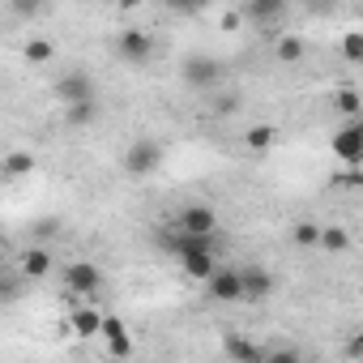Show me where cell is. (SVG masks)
Wrapping results in <instances>:
<instances>
[{"instance_id": "3957f363", "label": "cell", "mask_w": 363, "mask_h": 363, "mask_svg": "<svg viewBox=\"0 0 363 363\" xmlns=\"http://www.w3.org/2000/svg\"><path fill=\"white\" fill-rule=\"evenodd\" d=\"M329 150H333L337 162H346V167H363V116H359V120H346V124L333 133Z\"/></svg>"}, {"instance_id": "4316f807", "label": "cell", "mask_w": 363, "mask_h": 363, "mask_svg": "<svg viewBox=\"0 0 363 363\" xmlns=\"http://www.w3.org/2000/svg\"><path fill=\"white\" fill-rule=\"evenodd\" d=\"M9 13H18V18H35L39 5H22V0H9Z\"/></svg>"}, {"instance_id": "d6986e66", "label": "cell", "mask_w": 363, "mask_h": 363, "mask_svg": "<svg viewBox=\"0 0 363 363\" xmlns=\"http://www.w3.org/2000/svg\"><path fill=\"white\" fill-rule=\"evenodd\" d=\"M320 235H325V227H316V223H295L291 227V244L295 248H320Z\"/></svg>"}, {"instance_id": "277c9868", "label": "cell", "mask_w": 363, "mask_h": 363, "mask_svg": "<svg viewBox=\"0 0 363 363\" xmlns=\"http://www.w3.org/2000/svg\"><path fill=\"white\" fill-rule=\"evenodd\" d=\"M60 278H65V291L69 295H99L103 291V269L94 261H69Z\"/></svg>"}, {"instance_id": "ffe728a7", "label": "cell", "mask_w": 363, "mask_h": 363, "mask_svg": "<svg viewBox=\"0 0 363 363\" xmlns=\"http://www.w3.org/2000/svg\"><path fill=\"white\" fill-rule=\"evenodd\" d=\"M333 107H337L342 116L359 120V111H363V94H359V90H337V94H333Z\"/></svg>"}, {"instance_id": "9c48e42d", "label": "cell", "mask_w": 363, "mask_h": 363, "mask_svg": "<svg viewBox=\"0 0 363 363\" xmlns=\"http://www.w3.org/2000/svg\"><path fill=\"white\" fill-rule=\"evenodd\" d=\"M240 274H244V303H261L274 295V274L265 265H240Z\"/></svg>"}, {"instance_id": "6da1fadb", "label": "cell", "mask_w": 363, "mask_h": 363, "mask_svg": "<svg viewBox=\"0 0 363 363\" xmlns=\"http://www.w3.org/2000/svg\"><path fill=\"white\" fill-rule=\"evenodd\" d=\"M162 158H167L162 141H154V137H137V141L124 150V175H133V179H150V175L162 167Z\"/></svg>"}, {"instance_id": "83f0119b", "label": "cell", "mask_w": 363, "mask_h": 363, "mask_svg": "<svg viewBox=\"0 0 363 363\" xmlns=\"http://www.w3.org/2000/svg\"><path fill=\"white\" fill-rule=\"evenodd\" d=\"M56 231H60V223H56V218H43V223L35 227V240H43V235H56Z\"/></svg>"}, {"instance_id": "ac0fdd59", "label": "cell", "mask_w": 363, "mask_h": 363, "mask_svg": "<svg viewBox=\"0 0 363 363\" xmlns=\"http://www.w3.org/2000/svg\"><path fill=\"white\" fill-rule=\"evenodd\" d=\"M244 145L257 150V154L261 150H274L278 145V128L274 124H252V128H244Z\"/></svg>"}, {"instance_id": "484cf974", "label": "cell", "mask_w": 363, "mask_h": 363, "mask_svg": "<svg viewBox=\"0 0 363 363\" xmlns=\"http://www.w3.org/2000/svg\"><path fill=\"white\" fill-rule=\"evenodd\" d=\"M265 363H303V354H299L295 346H274V350L265 354Z\"/></svg>"}, {"instance_id": "2e32d148", "label": "cell", "mask_w": 363, "mask_h": 363, "mask_svg": "<svg viewBox=\"0 0 363 363\" xmlns=\"http://www.w3.org/2000/svg\"><path fill=\"white\" fill-rule=\"evenodd\" d=\"M282 13H286L282 0H252V5H244V18L248 22H261V26H274Z\"/></svg>"}, {"instance_id": "cb8c5ba5", "label": "cell", "mask_w": 363, "mask_h": 363, "mask_svg": "<svg viewBox=\"0 0 363 363\" xmlns=\"http://www.w3.org/2000/svg\"><path fill=\"white\" fill-rule=\"evenodd\" d=\"M342 354H346L350 363H363V329H354V333L342 342Z\"/></svg>"}, {"instance_id": "4fadbf2b", "label": "cell", "mask_w": 363, "mask_h": 363, "mask_svg": "<svg viewBox=\"0 0 363 363\" xmlns=\"http://www.w3.org/2000/svg\"><path fill=\"white\" fill-rule=\"evenodd\" d=\"M179 265H184V274H189L193 282H210V278L223 269L214 252H189V257H179Z\"/></svg>"}, {"instance_id": "5bb4252c", "label": "cell", "mask_w": 363, "mask_h": 363, "mask_svg": "<svg viewBox=\"0 0 363 363\" xmlns=\"http://www.w3.org/2000/svg\"><path fill=\"white\" fill-rule=\"evenodd\" d=\"M18 274H22V278H30V282L48 278V274H52V252H48V248H39V244H35V248H26V252H22Z\"/></svg>"}, {"instance_id": "7c38bea8", "label": "cell", "mask_w": 363, "mask_h": 363, "mask_svg": "<svg viewBox=\"0 0 363 363\" xmlns=\"http://www.w3.org/2000/svg\"><path fill=\"white\" fill-rule=\"evenodd\" d=\"M103 312L99 308H69V329H73V337H82V342H90V337H103Z\"/></svg>"}, {"instance_id": "8fae6325", "label": "cell", "mask_w": 363, "mask_h": 363, "mask_svg": "<svg viewBox=\"0 0 363 363\" xmlns=\"http://www.w3.org/2000/svg\"><path fill=\"white\" fill-rule=\"evenodd\" d=\"M218 77H223V65H218L214 56H193V60L184 65V82H189V86H197V90L218 86Z\"/></svg>"}, {"instance_id": "7a4b0ae2", "label": "cell", "mask_w": 363, "mask_h": 363, "mask_svg": "<svg viewBox=\"0 0 363 363\" xmlns=\"http://www.w3.org/2000/svg\"><path fill=\"white\" fill-rule=\"evenodd\" d=\"M56 94H60L65 107H99V82H94L86 69H69V73H60Z\"/></svg>"}, {"instance_id": "5b68a950", "label": "cell", "mask_w": 363, "mask_h": 363, "mask_svg": "<svg viewBox=\"0 0 363 363\" xmlns=\"http://www.w3.org/2000/svg\"><path fill=\"white\" fill-rule=\"evenodd\" d=\"M206 295L214 303H244V274L240 265H223L210 282H206Z\"/></svg>"}, {"instance_id": "30bf717a", "label": "cell", "mask_w": 363, "mask_h": 363, "mask_svg": "<svg viewBox=\"0 0 363 363\" xmlns=\"http://www.w3.org/2000/svg\"><path fill=\"white\" fill-rule=\"evenodd\" d=\"M223 350H227L231 363H265V354H269V350H265L261 342H252L248 333H227V337H223Z\"/></svg>"}, {"instance_id": "52a82bcc", "label": "cell", "mask_w": 363, "mask_h": 363, "mask_svg": "<svg viewBox=\"0 0 363 363\" xmlns=\"http://www.w3.org/2000/svg\"><path fill=\"white\" fill-rule=\"evenodd\" d=\"M179 231H189V235H214V231H218V214H214V206H206V201H189L184 210H179Z\"/></svg>"}, {"instance_id": "7402d4cb", "label": "cell", "mask_w": 363, "mask_h": 363, "mask_svg": "<svg viewBox=\"0 0 363 363\" xmlns=\"http://www.w3.org/2000/svg\"><path fill=\"white\" fill-rule=\"evenodd\" d=\"M342 60H350V65H363V35H359V30L342 35Z\"/></svg>"}, {"instance_id": "8992f818", "label": "cell", "mask_w": 363, "mask_h": 363, "mask_svg": "<svg viewBox=\"0 0 363 363\" xmlns=\"http://www.w3.org/2000/svg\"><path fill=\"white\" fill-rule=\"evenodd\" d=\"M116 52H120V60H128V65H150V56H154V35L150 30H137V26H128V30H120V39H116Z\"/></svg>"}, {"instance_id": "603a6c76", "label": "cell", "mask_w": 363, "mask_h": 363, "mask_svg": "<svg viewBox=\"0 0 363 363\" xmlns=\"http://www.w3.org/2000/svg\"><path fill=\"white\" fill-rule=\"evenodd\" d=\"M52 56H56V48H52L48 39H30V43H26V60H30V65H48Z\"/></svg>"}, {"instance_id": "d4e9b609", "label": "cell", "mask_w": 363, "mask_h": 363, "mask_svg": "<svg viewBox=\"0 0 363 363\" xmlns=\"http://www.w3.org/2000/svg\"><path fill=\"white\" fill-rule=\"evenodd\" d=\"M99 116V107H65V120L73 124V128H82V124H90Z\"/></svg>"}, {"instance_id": "44dd1931", "label": "cell", "mask_w": 363, "mask_h": 363, "mask_svg": "<svg viewBox=\"0 0 363 363\" xmlns=\"http://www.w3.org/2000/svg\"><path fill=\"white\" fill-rule=\"evenodd\" d=\"M320 248H325V252H346V248H350V231H346V227H325Z\"/></svg>"}, {"instance_id": "ba28073f", "label": "cell", "mask_w": 363, "mask_h": 363, "mask_svg": "<svg viewBox=\"0 0 363 363\" xmlns=\"http://www.w3.org/2000/svg\"><path fill=\"white\" fill-rule=\"evenodd\" d=\"M103 346H107L111 359H128L133 354V333H128V325L116 312H107V320H103Z\"/></svg>"}, {"instance_id": "f1b7e54d", "label": "cell", "mask_w": 363, "mask_h": 363, "mask_svg": "<svg viewBox=\"0 0 363 363\" xmlns=\"http://www.w3.org/2000/svg\"><path fill=\"white\" fill-rule=\"evenodd\" d=\"M244 22V9H231V13H223V30H235Z\"/></svg>"}, {"instance_id": "9a60e30c", "label": "cell", "mask_w": 363, "mask_h": 363, "mask_svg": "<svg viewBox=\"0 0 363 363\" xmlns=\"http://www.w3.org/2000/svg\"><path fill=\"white\" fill-rule=\"evenodd\" d=\"M308 56V39L303 35H278L274 39V60L278 65H299Z\"/></svg>"}, {"instance_id": "e0dca14e", "label": "cell", "mask_w": 363, "mask_h": 363, "mask_svg": "<svg viewBox=\"0 0 363 363\" xmlns=\"http://www.w3.org/2000/svg\"><path fill=\"white\" fill-rule=\"evenodd\" d=\"M0 171H5V179H26V175L35 171V154H30V150H9Z\"/></svg>"}]
</instances>
